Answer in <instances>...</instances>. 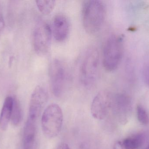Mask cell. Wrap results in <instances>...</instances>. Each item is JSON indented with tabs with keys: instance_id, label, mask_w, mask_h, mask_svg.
I'll use <instances>...</instances> for the list:
<instances>
[{
	"instance_id": "1",
	"label": "cell",
	"mask_w": 149,
	"mask_h": 149,
	"mask_svg": "<svg viewBox=\"0 0 149 149\" xmlns=\"http://www.w3.org/2000/svg\"><path fill=\"white\" fill-rule=\"evenodd\" d=\"M106 16V7L100 0H87L83 1L81 10L82 24L86 31L93 35L101 29Z\"/></svg>"
},
{
	"instance_id": "2",
	"label": "cell",
	"mask_w": 149,
	"mask_h": 149,
	"mask_svg": "<svg viewBox=\"0 0 149 149\" xmlns=\"http://www.w3.org/2000/svg\"><path fill=\"white\" fill-rule=\"evenodd\" d=\"M100 57L98 50L91 47L86 50L81 60L79 68L80 82L85 87L92 86L98 78Z\"/></svg>"
},
{
	"instance_id": "3",
	"label": "cell",
	"mask_w": 149,
	"mask_h": 149,
	"mask_svg": "<svg viewBox=\"0 0 149 149\" xmlns=\"http://www.w3.org/2000/svg\"><path fill=\"white\" fill-rule=\"evenodd\" d=\"M123 52V38L111 35L105 41L102 51V63L107 71H112L118 67Z\"/></svg>"
},
{
	"instance_id": "4",
	"label": "cell",
	"mask_w": 149,
	"mask_h": 149,
	"mask_svg": "<svg viewBox=\"0 0 149 149\" xmlns=\"http://www.w3.org/2000/svg\"><path fill=\"white\" fill-rule=\"evenodd\" d=\"M63 115L60 107L52 104L46 108L41 120L42 130L48 138H54L60 133L63 127Z\"/></svg>"
},
{
	"instance_id": "5",
	"label": "cell",
	"mask_w": 149,
	"mask_h": 149,
	"mask_svg": "<svg viewBox=\"0 0 149 149\" xmlns=\"http://www.w3.org/2000/svg\"><path fill=\"white\" fill-rule=\"evenodd\" d=\"M66 65L59 59H53L49 68V77L52 91L56 97L63 94L69 82V74Z\"/></svg>"
},
{
	"instance_id": "6",
	"label": "cell",
	"mask_w": 149,
	"mask_h": 149,
	"mask_svg": "<svg viewBox=\"0 0 149 149\" xmlns=\"http://www.w3.org/2000/svg\"><path fill=\"white\" fill-rule=\"evenodd\" d=\"M52 31L48 23L39 20L35 25L32 34L34 50L38 55H44L50 48Z\"/></svg>"
},
{
	"instance_id": "7",
	"label": "cell",
	"mask_w": 149,
	"mask_h": 149,
	"mask_svg": "<svg viewBox=\"0 0 149 149\" xmlns=\"http://www.w3.org/2000/svg\"><path fill=\"white\" fill-rule=\"evenodd\" d=\"M113 96L107 91L99 92L94 98L91 106L92 115L98 120H104L112 107Z\"/></svg>"
},
{
	"instance_id": "8",
	"label": "cell",
	"mask_w": 149,
	"mask_h": 149,
	"mask_svg": "<svg viewBox=\"0 0 149 149\" xmlns=\"http://www.w3.org/2000/svg\"><path fill=\"white\" fill-rule=\"evenodd\" d=\"M48 99V92L46 89L41 86H37L31 97L29 118L36 121L46 105Z\"/></svg>"
},
{
	"instance_id": "9",
	"label": "cell",
	"mask_w": 149,
	"mask_h": 149,
	"mask_svg": "<svg viewBox=\"0 0 149 149\" xmlns=\"http://www.w3.org/2000/svg\"><path fill=\"white\" fill-rule=\"evenodd\" d=\"M52 31L58 42L66 40L70 31V23L68 17L62 14L55 15L52 20Z\"/></svg>"
},
{
	"instance_id": "10",
	"label": "cell",
	"mask_w": 149,
	"mask_h": 149,
	"mask_svg": "<svg viewBox=\"0 0 149 149\" xmlns=\"http://www.w3.org/2000/svg\"><path fill=\"white\" fill-rule=\"evenodd\" d=\"M129 101L123 94H117L113 97L112 107L116 117L120 121L123 122L126 119V115L129 109Z\"/></svg>"
},
{
	"instance_id": "11",
	"label": "cell",
	"mask_w": 149,
	"mask_h": 149,
	"mask_svg": "<svg viewBox=\"0 0 149 149\" xmlns=\"http://www.w3.org/2000/svg\"><path fill=\"white\" fill-rule=\"evenodd\" d=\"M36 134V121L28 118L24 129L23 149H33Z\"/></svg>"
},
{
	"instance_id": "12",
	"label": "cell",
	"mask_w": 149,
	"mask_h": 149,
	"mask_svg": "<svg viewBox=\"0 0 149 149\" xmlns=\"http://www.w3.org/2000/svg\"><path fill=\"white\" fill-rule=\"evenodd\" d=\"M13 102L14 98L11 96H8L4 100L0 115V128L3 131L7 129L11 120Z\"/></svg>"
},
{
	"instance_id": "13",
	"label": "cell",
	"mask_w": 149,
	"mask_h": 149,
	"mask_svg": "<svg viewBox=\"0 0 149 149\" xmlns=\"http://www.w3.org/2000/svg\"><path fill=\"white\" fill-rule=\"evenodd\" d=\"M144 142V137L142 134H137L126 138L122 143L124 149H138Z\"/></svg>"
},
{
	"instance_id": "14",
	"label": "cell",
	"mask_w": 149,
	"mask_h": 149,
	"mask_svg": "<svg viewBox=\"0 0 149 149\" xmlns=\"http://www.w3.org/2000/svg\"><path fill=\"white\" fill-rule=\"evenodd\" d=\"M22 119V111L20 102L16 98H14L13 108L11 114V122L15 126L20 124Z\"/></svg>"
},
{
	"instance_id": "15",
	"label": "cell",
	"mask_w": 149,
	"mask_h": 149,
	"mask_svg": "<svg viewBox=\"0 0 149 149\" xmlns=\"http://www.w3.org/2000/svg\"><path fill=\"white\" fill-rule=\"evenodd\" d=\"M36 4L39 11L44 15L50 14L56 6L54 0H39L36 1Z\"/></svg>"
},
{
	"instance_id": "16",
	"label": "cell",
	"mask_w": 149,
	"mask_h": 149,
	"mask_svg": "<svg viewBox=\"0 0 149 149\" xmlns=\"http://www.w3.org/2000/svg\"><path fill=\"white\" fill-rule=\"evenodd\" d=\"M136 113L138 121L143 125H147L149 123V116L144 107L138 105L136 107Z\"/></svg>"
},
{
	"instance_id": "17",
	"label": "cell",
	"mask_w": 149,
	"mask_h": 149,
	"mask_svg": "<svg viewBox=\"0 0 149 149\" xmlns=\"http://www.w3.org/2000/svg\"><path fill=\"white\" fill-rule=\"evenodd\" d=\"M143 77L145 84L149 87V65L145 67L143 71Z\"/></svg>"
},
{
	"instance_id": "18",
	"label": "cell",
	"mask_w": 149,
	"mask_h": 149,
	"mask_svg": "<svg viewBox=\"0 0 149 149\" xmlns=\"http://www.w3.org/2000/svg\"><path fill=\"white\" fill-rule=\"evenodd\" d=\"M4 26H5V22H4V19L2 13L1 9H0V38L3 32Z\"/></svg>"
},
{
	"instance_id": "19",
	"label": "cell",
	"mask_w": 149,
	"mask_h": 149,
	"mask_svg": "<svg viewBox=\"0 0 149 149\" xmlns=\"http://www.w3.org/2000/svg\"><path fill=\"white\" fill-rule=\"evenodd\" d=\"M113 149H124L122 142L120 141L116 142L114 144Z\"/></svg>"
},
{
	"instance_id": "20",
	"label": "cell",
	"mask_w": 149,
	"mask_h": 149,
	"mask_svg": "<svg viewBox=\"0 0 149 149\" xmlns=\"http://www.w3.org/2000/svg\"><path fill=\"white\" fill-rule=\"evenodd\" d=\"M56 149H70V148L68 144L63 143L59 145Z\"/></svg>"
},
{
	"instance_id": "21",
	"label": "cell",
	"mask_w": 149,
	"mask_h": 149,
	"mask_svg": "<svg viewBox=\"0 0 149 149\" xmlns=\"http://www.w3.org/2000/svg\"><path fill=\"white\" fill-rule=\"evenodd\" d=\"M144 149H149V144H148V146H147Z\"/></svg>"
}]
</instances>
